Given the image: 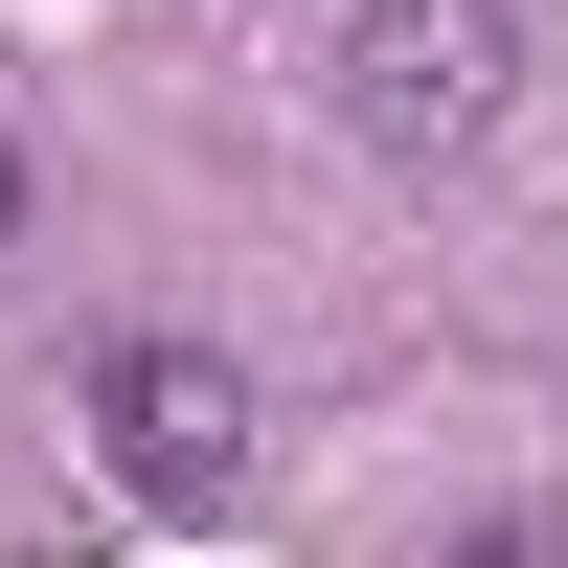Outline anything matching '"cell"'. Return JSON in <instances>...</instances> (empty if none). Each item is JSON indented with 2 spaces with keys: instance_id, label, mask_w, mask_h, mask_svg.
<instances>
[{
  "instance_id": "obj_1",
  "label": "cell",
  "mask_w": 568,
  "mask_h": 568,
  "mask_svg": "<svg viewBox=\"0 0 568 568\" xmlns=\"http://www.w3.org/2000/svg\"><path fill=\"white\" fill-rule=\"evenodd\" d=\"M91 478H114L136 524H227V500H251V364L91 342Z\"/></svg>"
},
{
  "instance_id": "obj_2",
  "label": "cell",
  "mask_w": 568,
  "mask_h": 568,
  "mask_svg": "<svg viewBox=\"0 0 568 568\" xmlns=\"http://www.w3.org/2000/svg\"><path fill=\"white\" fill-rule=\"evenodd\" d=\"M500 91H524V23L500 0H342V136L364 160H478Z\"/></svg>"
},
{
  "instance_id": "obj_3",
  "label": "cell",
  "mask_w": 568,
  "mask_h": 568,
  "mask_svg": "<svg viewBox=\"0 0 568 568\" xmlns=\"http://www.w3.org/2000/svg\"><path fill=\"white\" fill-rule=\"evenodd\" d=\"M455 568H568V546H546V524H500V546H455Z\"/></svg>"
},
{
  "instance_id": "obj_4",
  "label": "cell",
  "mask_w": 568,
  "mask_h": 568,
  "mask_svg": "<svg viewBox=\"0 0 568 568\" xmlns=\"http://www.w3.org/2000/svg\"><path fill=\"white\" fill-rule=\"evenodd\" d=\"M0 251H23V136H0Z\"/></svg>"
}]
</instances>
